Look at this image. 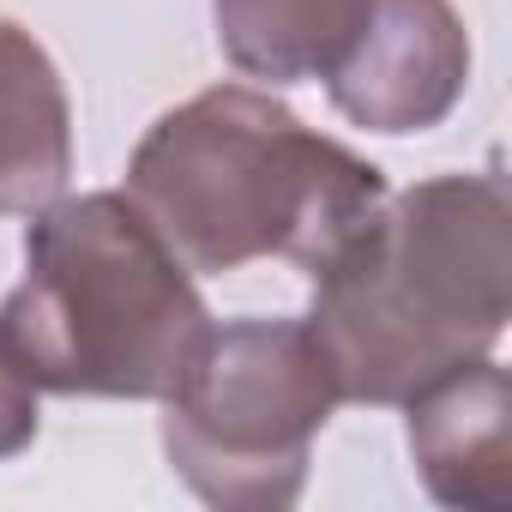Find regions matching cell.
Here are the masks:
<instances>
[{"mask_svg":"<svg viewBox=\"0 0 512 512\" xmlns=\"http://www.w3.org/2000/svg\"><path fill=\"white\" fill-rule=\"evenodd\" d=\"M127 199L187 272L290 260L320 278L386 205L374 163L308 133L253 85H217L169 109L127 163Z\"/></svg>","mask_w":512,"mask_h":512,"instance_id":"6da1fadb","label":"cell"},{"mask_svg":"<svg viewBox=\"0 0 512 512\" xmlns=\"http://www.w3.org/2000/svg\"><path fill=\"white\" fill-rule=\"evenodd\" d=\"M0 326L31 380L67 398H169L211 332L175 247L127 193L43 205Z\"/></svg>","mask_w":512,"mask_h":512,"instance_id":"3957f363","label":"cell"},{"mask_svg":"<svg viewBox=\"0 0 512 512\" xmlns=\"http://www.w3.org/2000/svg\"><path fill=\"white\" fill-rule=\"evenodd\" d=\"M73 175V115L43 43L0 19V217H31Z\"/></svg>","mask_w":512,"mask_h":512,"instance_id":"52a82bcc","label":"cell"},{"mask_svg":"<svg viewBox=\"0 0 512 512\" xmlns=\"http://www.w3.org/2000/svg\"><path fill=\"white\" fill-rule=\"evenodd\" d=\"M410 452L434 500L512 512V398L506 368L476 356L410 398Z\"/></svg>","mask_w":512,"mask_h":512,"instance_id":"8992f818","label":"cell"},{"mask_svg":"<svg viewBox=\"0 0 512 512\" xmlns=\"http://www.w3.org/2000/svg\"><path fill=\"white\" fill-rule=\"evenodd\" d=\"M512 308V211L494 175H440L374 211L314 278V338L356 404H410L488 356Z\"/></svg>","mask_w":512,"mask_h":512,"instance_id":"7a4b0ae2","label":"cell"},{"mask_svg":"<svg viewBox=\"0 0 512 512\" xmlns=\"http://www.w3.org/2000/svg\"><path fill=\"white\" fill-rule=\"evenodd\" d=\"M37 440V380L19 356V344L0 326V458H13Z\"/></svg>","mask_w":512,"mask_h":512,"instance_id":"9c48e42d","label":"cell"},{"mask_svg":"<svg viewBox=\"0 0 512 512\" xmlns=\"http://www.w3.org/2000/svg\"><path fill=\"white\" fill-rule=\"evenodd\" d=\"M470 79V37L452 0H380L356 55L326 79L338 115L368 133L434 127Z\"/></svg>","mask_w":512,"mask_h":512,"instance_id":"5b68a950","label":"cell"},{"mask_svg":"<svg viewBox=\"0 0 512 512\" xmlns=\"http://www.w3.org/2000/svg\"><path fill=\"white\" fill-rule=\"evenodd\" d=\"M163 446L187 488L223 512H278L308 482V446L344 404L308 320L211 326L169 386Z\"/></svg>","mask_w":512,"mask_h":512,"instance_id":"277c9868","label":"cell"},{"mask_svg":"<svg viewBox=\"0 0 512 512\" xmlns=\"http://www.w3.org/2000/svg\"><path fill=\"white\" fill-rule=\"evenodd\" d=\"M380 0H217V43L247 79H332Z\"/></svg>","mask_w":512,"mask_h":512,"instance_id":"ba28073f","label":"cell"}]
</instances>
